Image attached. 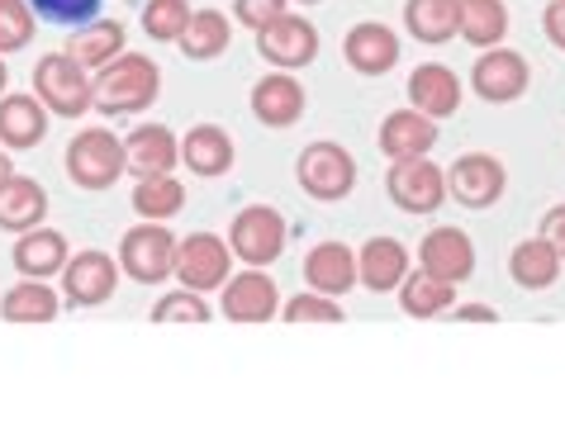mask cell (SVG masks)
Segmentation results:
<instances>
[{
	"label": "cell",
	"instance_id": "cell-26",
	"mask_svg": "<svg viewBox=\"0 0 565 422\" xmlns=\"http://www.w3.org/2000/svg\"><path fill=\"white\" fill-rule=\"evenodd\" d=\"M57 309H62L57 290L43 285V280H34V275H24L20 285H10L6 294H0V318L6 323H53Z\"/></svg>",
	"mask_w": 565,
	"mask_h": 422
},
{
	"label": "cell",
	"instance_id": "cell-24",
	"mask_svg": "<svg viewBox=\"0 0 565 422\" xmlns=\"http://www.w3.org/2000/svg\"><path fill=\"white\" fill-rule=\"evenodd\" d=\"M305 280H309V290L342 300V294L356 285V257H352V247H342V242H319V247H313V252L305 257Z\"/></svg>",
	"mask_w": 565,
	"mask_h": 422
},
{
	"label": "cell",
	"instance_id": "cell-44",
	"mask_svg": "<svg viewBox=\"0 0 565 422\" xmlns=\"http://www.w3.org/2000/svg\"><path fill=\"white\" fill-rule=\"evenodd\" d=\"M6 82H10V67H6V62H0V90H6Z\"/></svg>",
	"mask_w": 565,
	"mask_h": 422
},
{
	"label": "cell",
	"instance_id": "cell-42",
	"mask_svg": "<svg viewBox=\"0 0 565 422\" xmlns=\"http://www.w3.org/2000/svg\"><path fill=\"white\" fill-rule=\"evenodd\" d=\"M447 314H451V323H499L490 304H451Z\"/></svg>",
	"mask_w": 565,
	"mask_h": 422
},
{
	"label": "cell",
	"instance_id": "cell-35",
	"mask_svg": "<svg viewBox=\"0 0 565 422\" xmlns=\"http://www.w3.org/2000/svg\"><path fill=\"white\" fill-rule=\"evenodd\" d=\"M152 323H191V327H200V323H210V304H205V294L200 290H171V294H162V300L152 304Z\"/></svg>",
	"mask_w": 565,
	"mask_h": 422
},
{
	"label": "cell",
	"instance_id": "cell-36",
	"mask_svg": "<svg viewBox=\"0 0 565 422\" xmlns=\"http://www.w3.org/2000/svg\"><path fill=\"white\" fill-rule=\"evenodd\" d=\"M34 24H39V14L29 10V0H0V57L29 48Z\"/></svg>",
	"mask_w": 565,
	"mask_h": 422
},
{
	"label": "cell",
	"instance_id": "cell-21",
	"mask_svg": "<svg viewBox=\"0 0 565 422\" xmlns=\"http://www.w3.org/2000/svg\"><path fill=\"white\" fill-rule=\"evenodd\" d=\"M43 214H49V191H43L34 176L10 171V176L0 181V228L6 232H29V228L43 224Z\"/></svg>",
	"mask_w": 565,
	"mask_h": 422
},
{
	"label": "cell",
	"instance_id": "cell-37",
	"mask_svg": "<svg viewBox=\"0 0 565 422\" xmlns=\"http://www.w3.org/2000/svg\"><path fill=\"white\" fill-rule=\"evenodd\" d=\"M29 10H34L43 24L82 29V24H90L100 14V0H29Z\"/></svg>",
	"mask_w": 565,
	"mask_h": 422
},
{
	"label": "cell",
	"instance_id": "cell-33",
	"mask_svg": "<svg viewBox=\"0 0 565 422\" xmlns=\"http://www.w3.org/2000/svg\"><path fill=\"white\" fill-rule=\"evenodd\" d=\"M185 205V185L171 176H143L134 185V214L138 218H152V224H167V218H177Z\"/></svg>",
	"mask_w": 565,
	"mask_h": 422
},
{
	"label": "cell",
	"instance_id": "cell-30",
	"mask_svg": "<svg viewBox=\"0 0 565 422\" xmlns=\"http://www.w3.org/2000/svg\"><path fill=\"white\" fill-rule=\"evenodd\" d=\"M67 53L82 62L86 72H100L105 62H115V57L124 53V24H119V20H90V24H82V29L72 34Z\"/></svg>",
	"mask_w": 565,
	"mask_h": 422
},
{
	"label": "cell",
	"instance_id": "cell-4",
	"mask_svg": "<svg viewBox=\"0 0 565 422\" xmlns=\"http://www.w3.org/2000/svg\"><path fill=\"white\" fill-rule=\"evenodd\" d=\"M34 96L49 105V115L82 119L86 109H90V76H86V67L72 53L39 57V67H34Z\"/></svg>",
	"mask_w": 565,
	"mask_h": 422
},
{
	"label": "cell",
	"instance_id": "cell-43",
	"mask_svg": "<svg viewBox=\"0 0 565 422\" xmlns=\"http://www.w3.org/2000/svg\"><path fill=\"white\" fill-rule=\"evenodd\" d=\"M10 171H14V166L6 162V152H0V181H6V176H10Z\"/></svg>",
	"mask_w": 565,
	"mask_h": 422
},
{
	"label": "cell",
	"instance_id": "cell-14",
	"mask_svg": "<svg viewBox=\"0 0 565 422\" xmlns=\"http://www.w3.org/2000/svg\"><path fill=\"white\" fill-rule=\"evenodd\" d=\"M418 266L428 275L447 280V285H461V280H470V271H476V247H470V238L461 228L443 224L418 242Z\"/></svg>",
	"mask_w": 565,
	"mask_h": 422
},
{
	"label": "cell",
	"instance_id": "cell-8",
	"mask_svg": "<svg viewBox=\"0 0 565 422\" xmlns=\"http://www.w3.org/2000/svg\"><path fill=\"white\" fill-rule=\"evenodd\" d=\"M228 257H233V247L224 238H214V232H191V238L177 242V266H171V275H177L185 290H200V294L224 290Z\"/></svg>",
	"mask_w": 565,
	"mask_h": 422
},
{
	"label": "cell",
	"instance_id": "cell-25",
	"mask_svg": "<svg viewBox=\"0 0 565 422\" xmlns=\"http://www.w3.org/2000/svg\"><path fill=\"white\" fill-rule=\"evenodd\" d=\"M181 162L191 166L195 176H224L233 166V138L218 129V123H195V129L181 138Z\"/></svg>",
	"mask_w": 565,
	"mask_h": 422
},
{
	"label": "cell",
	"instance_id": "cell-16",
	"mask_svg": "<svg viewBox=\"0 0 565 422\" xmlns=\"http://www.w3.org/2000/svg\"><path fill=\"white\" fill-rule=\"evenodd\" d=\"M342 57H348V67L361 76H385L399 62V34L375 20L352 24L348 39H342Z\"/></svg>",
	"mask_w": 565,
	"mask_h": 422
},
{
	"label": "cell",
	"instance_id": "cell-12",
	"mask_svg": "<svg viewBox=\"0 0 565 422\" xmlns=\"http://www.w3.org/2000/svg\"><path fill=\"white\" fill-rule=\"evenodd\" d=\"M532 72H527V57L513 53V48H484V57H476V72H470V86H476L480 100L490 105H509L527 90Z\"/></svg>",
	"mask_w": 565,
	"mask_h": 422
},
{
	"label": "cell",
	"instance_id": "cell-18",
	"mask_svg": "<svg viewBox=\"0 0 565 422\" xmlns=\"http://www.w3.org/2000/svg\"><path fill=\"white\" fill-rule=\"evenodd\" d=\"M409 105L428 119H447L461 109V76L443 67V62H423L409 76Z\"/></svg>",
	"mask_w": 565,
	"mask_h": 422
},
{
	"label": "cell",
	"instance_id": "cell-34",
	"mask_svg": "<svg viewBox=\"0 0 565 422\" xmlns=\"http://www.w3.org/2000/svg\"><path fill=\"white\" fill-rule=\"evenodd\" d=\"M191 24V6L185 0H148L143 6V34L157 43H177Z\"/></svg>",
	"mask_w": 565,
	"mask_h": 422
},
{
	"label": "cell",
	"instance_id": "cell-11",
	"mask_svg": "<svg viewBox=\"0 0 565 422\" xmlns=\"http://www.w3.org/2000/svg\"><path fill=\"white\" fill-rule=\"evenodd\" d=\"M504 162L490 158V152H466L447 166V195H457V205L466 209H490L499 195H504Z\"/></svg>",
	"mask_w": 565,
	"mask_h": 422
},
{
	"label": "cell",
	"instance_id": "cell-39",
	"mask_svg": "<svg viewBox=\"0 0 565 422\" xmlns=\"http://www.w3.org/2000/svg\"><path fill=\"white\" fill-rule=\"evenodd\" d=\"M276 14H286V0H233V20L247 24V29L271 24Z\"/></svg>",
	"mask_w": 565,
	"mask_h": 422
},
{
	"label": "cell",
	"instance_id": "cell-29",
	"mask_svg": "<svg viewBox=\"0 0 565 422\" xmlns=\"http://www.w3.org/2000/svg\"><path fill=\"white\" fill-rule=\"evenodd\" d=\"M451 304H457V285H447V280L428 275L423 266H418L414 275L399 280V309L409 318H443Z\"/></svg>",
	"mask_w": 565,
	"mask_h": 422
},
{
	"label": "cell",
	"instance_id": "cell-7",
	"mask_svg": "<svg viewBox=\"0 0 565 422\" xmlns=\"http://www.w3.org/2000/svg\"><path fill=\"white\" fill-rule=\"evenodd\" d=\"M228 247L233 257L247 266H271L280 252H286V218H280L271 205H247L238 209L228 228Z\"/></svg>",
	"mask_w": 565,
	"mask_h": 422
},
{
	"label": "cell",
	"instance_id": "cell-5",
	"mask_svg": "<svg viewBox=\"0 0 565 422\" xmlns=\"http://www.w3.org/2000/svg\"><path fill=\"white\" fill-rule=\"evenodd\" d=\"M295 176H300L305 195L309 199H323V205H333V199H348L352 185H356V162L352 152L342 143H309L300 152V162H295Z\"/></svg>",
	"mask_w": 565,
	"mask_h": 422
},
{
	"label": "cell",
	"instance_id": "cell-27",
	"mask_svg": "<svg viewBox=\"0 0 565 422\" xmlns=\"http://www.w3.org/2000/svg\"><path fill=\"white\" fill-rule=\"evenodd\" d=\"M457 20H461V0H404V24L428 48L457 39Z\"/></svg>",
	"mask_w": 565,
	"mask_h": 422
},
{
	"label": "cell",
	"instance_id": "cell-40",
	"mask_svg": "<svg viewBox=\"0 0 565 422\" xmlns=\"http://www.w3.org/2000/svg\"><path fill=\"white\" fill-rule=\"evenodd\" d=\"M542 29H546V39H552V43H556V48L565 53V0H546Z\"/></svg>",
	"mask_w": 565,
	"mask_h": 422
},
{
	"label": "cell",
	"instance_id": "cell-38",
	"mask_svg": "<svg viewBox=\"0 0 565 422\" xmlns=\"http://www.w3.org/2000/svg\"><path fill=\"white\" fill-rule=\"evenodd\" d=\"M280 314H286V323H342V304L333 294L305 290V294H295V300L280 304Z\"/></svg>",
	"mask_w": 565,
	"mask_h": 422
},
{
	"label": "cell",
	"instance_id": "cell-20",
	"mask_svg": "<svg viewBox=\"0 0 565 422\" xmlns=\"http://www.w3.org/2000/svg\"><path fill=\"white\" fill-rule=\"evenodd\" d=\"M49 138V105L39 96H0V148H39Z\"/></svg>",
	"mask_w": 565,
	"mask_h": 422
},
{
	"label": "cell",
	"instance_id": "cell-22",
	"mask_svg": "<svg viewBox=\"0 0 565 422\" xmlns=\"http://www.w3.org/2000/svg\"><path fill=\"white\" fill-rule=\"evenodd\" d=\"M409 275V252H404L399 238H371L356 257V280L371 294H390L399 290V280Z\"/></svg>",
	"mask_w": 565,
	"mask_h": 422
},
{
	"label": "cell",
	"instance_id": "cell-1",
	"mask_svg": "<svg viewBox=\"0 0 565 422\" xmlns=\"http://www.w3.org/2000/svg\"><path fill=\"white\" fill-rule=\"evenodd\" d=\"M157 90H162V67L143 53H119L90 82V109H100V115H138V109L157 100Z\"/></svg>",
	"mask_w": 565,
	"mask_h": 422
},
{
	"label": "cell",
	"instance_id": "cell-28",
	"mask_svg": "<svg viewBox=\"0 0 565 422\" xmlns=\"http://www.w3.org/2000/svg\"><path fill=\"white\" fill-rule=\"evenodd\" d=\"M509 275H513V285H523V290H552L561 275V252L546 238L518 242L509 257Z\"/></svg>",
	"mask_w": 565,
	"mask_h": 422
},
{
	"label": "cell",
	"instance_id": "cell-9",
	"mask_svg": "<svg viewBox=\"0 0 565 422\" xmlns=\"http://www.w3.org/2000/svg\"><path fill=\"white\" fill-rule=\"evenodd\" d=\"M257 53L280 72H300L319 57V29L286 10V14H276L271 24L257 29Z\"/></svg>",
	"mask_w": 565,
	"mask_h": 422
},
{
	"label": "cell",
	"instance_id": "cell-3",
	"mask_svg": "<svg viewBox=\"0 0 565 422\" xmlns=\"http://www.w3.org/2000/svg\"><path fill=\"white\" fill-rule=\"evenodd\" d=\"M171 266H177V238H171L167 224L143 218L119 238V271L134 275L138 285H162Z\"/></svg>",
	"mask_w": 565,
	"mask_h": 422
},
{
	"label": "cell",
	"instance_id": "cell-2",
	"mask_svg": "<svg viewBox=\"0 0 565 422\" xmlns=\"http://www.w3.org/2000/svg\"><path fill=\"white\" fill-rule=\"evenodd\" d=\"M129 162H124V143L109 129H82L67 143V176L82 191H109Z\"/></svg>",
	"mask_w": 565,
	"mask_h": 422
},
{
	"label": "cell",
	"instance_id": "cell-15",
	"mask_svg": "<svg viewBox=\"0 0 565 422\" xmlns=\"http://www.w3.org/2000/svg\"><path fill=\"white\" fill-rule=\"evenodd\" d=\"M375 143L390 162H404V158H428L437 148V119L418 115V109H395V115L381 119V133H375Z\"/></svg>",
	"mask_w": 565,
	"mask_h": 422
},
{
	"label": "cell",
	"instance_id": "cell-23",
	"mask_svg": "<svg viewBox=\"0 0 565 422\" xmlns=\"http://www.w3.org/2000/svg\"><path fill=\"white\" fill-rule=\"evenodd\" d=\"M14 271L20 275H34V280H49V275H62V266H67L72 257V247L67 238H62L57 228H29L20 232V242H14Z\"/></svg>",
	"mask_w": 565,
	"mask_h": 422
},
{
	"label": "cell",
	"instance_id": "cell-32",
	"mask_svg": "<svg viewBox=\"0 0 565 422\" xmlns=\"http://www.w3.org/2000/svg\"><path fill=\"white\" fill-rule=\"evenodd\" d=\"M228 39H233L228 14H218V10H195L191 24H185V34H181L177 43H181V53L191 57V62H214L218 53L228 48Z\"/></svg>",
	"mask_w": 565,
	"mask_h": 422
},
{
	"label": "cell",
	"instance_id": "cell-17",
	"mask_svg": "<svg viewBox=\"0 0 565 422\" xmlns=\"http://www.w3.org/2000/svg\"><path fill=\"white\" fill-rule=\"evenodd\" d=\"M124 162H129V171L138 181L167 176V171L181 162V143L171 138V129H162V123H138V129L124 138Z\"/></svg>",
	"mask_w": 565,
	"mask_h": 422
},
{
	"label": "cell",
	"instance_id": "cell-41",
	"mask_svg": "<svg viewBox=\"0 0 565 422\" xmlns=\"http://www.w3.org/2000/svg\"><path fill=\"white\" fill-rule=\"evenodd\" d=\"M542 238L556 247L561 252V261H565V205H556V209H546V218H542Z\"/></svg>",
	"mask_w": 565,
	"mask_h": 422
},
{
	"label": "cell",
	"instance_id": "cell-19",
	"mask_svg": "<svg viewBox=\"0 0 565 422\" xmlns=\"http://www.w3.org/2000/svg\"><path fill=\"white\" fill-rule=\"evenodd\" d=\"M253 115L266 129H290L305 115V86L290 72H271L253 86Z\"/></svg>",
	"mask_w": 565,
	"mask_h": 422
},
{
	"label": "cell",
	"instance_id": "cell-31",
	"mask_svg": "<svg viewBox=\"0 0 565 422\" xmlns=\"http://www.w3.org/2000/svg\"><path fill=\"white\" fill-rule=\"evenodd\" d=\"M457 34L470 48H494V43L509 34V6L504 0H461Z\"/></svg>",
	"mask_w": 565,
	"mask_h": 422
},
{
	"label": "cell",
	"instance_id": "cell-6",
	"mask_svg": "<svg viewBox=\"0 0 565 422\" xmlns=\"http://www.w3.org/2000/svg\"><path fill=\"white\" fill-rule=\"evenodd\" d=\"M385 191L395 199V209L404 214H437L447 199V171L428 158H404L390 166Z\"/></svg>",
	"mask_w": 565,
	"mask_h": 422
},
{
	"label": "cell",
	"instance_id": "cell-45",
	"mask_svg": "<svg viewBox=\"0 0 565 422\" xmlns=\"http://www.w3.org/2000/svg\"><path fill=\"white\" fill-rule=\"evenodd\" d=\"M300 6H319V0H300Z\"/></svg>",
	"mask_w": 565,
	"mask_h": 422
},
{
	"label": "cell",
	"instance_id": "cell-10",
	"mask_svg": "<svg viewBox=\"0 0 565 422\" xmlns=\"http://www.w3.org/2000/svg\"><path fill=\"white\" fill-rule=\"evenodd\" d=\"M115 285H119V266L109 252H100V247H86V252L67 257V266H62V294H67L72 309L105 304L109 294H115Z\"/></svg>",
	"mask_w": 565,
	"mask_h": 422
},
{
	"label": "cell",
	"instance_id": "cell-13",
	"mask_svg": "<svg viewBox=\"0 0 565 422\" xmlns=\"http://www.w3.org/2000/svg\"><path fill=\"white\" fill-rule=\"evenodd\" d=\"M280 314V290L262 266L224 280V318L228 323H271Z\"/></svg>",
	"mask_w": 565,
	"mask_h": 422
}]
</instances>
